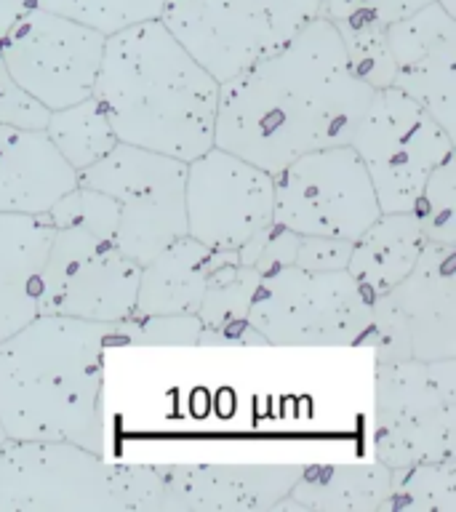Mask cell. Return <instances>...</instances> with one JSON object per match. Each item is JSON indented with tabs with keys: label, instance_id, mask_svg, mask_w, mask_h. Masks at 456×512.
<instances>
[{
	"label": "cell",
	"instance_id": "1",
	"mask_svg": "<svg viewBox=\"0 0 456 512\" xmlns=\"http://www.w3.org/2000/svg\"><path fill=\"white\" fill-rule=\"evenodd\" d=\"M371 96L336 27L318 14L286 46L219 83L214 147L275 176L304 152L350 144Z\"/></svg>",
	"mask_w": 456,
	"mask_h": 512
},
{
	"label": "cell",
	"instance_id": "2",
	"mask_svg": "<svg viewBox=\"0 0 456 512\" xmlns=\"http://www.w3.org/2000/svg\"><path fill=\"white\" fill-rule=\"evenodd\" d=\"M91 96L118 142L184 163L214 147L219 80L160 19L104 38Z\"/></svg>",
	"mask_w": 456,
	"mask_h": 512
},
{
	"label": "cell",
	"instance_id": "3",
	"mask_svg": "<svg viewBox=\"0 0 456 512\" xmlns=\"http://www.w3.org/2000/svg\"><path fill=\"white\" fill-rule=\"evenodd\" d=\"M112 323L38 315L0 342L8 440H70L104 454V347Z\"/></svg>",
	"mask_w": 456,
	"mask_h": 512
},
{
	"label": "cell",
	"instance_id": "4",
	"mask_svg": "<svg viewBox=\"0 0 456 512\" xmlns=\"http://www.w3.org/2000/svg\"><path fill=\"white\" fill-rule=\"evenodd\" d=\"M158 467L110 464L70 440H3L0 512H160Z\"/></svg>",
	"mask_w": 456,
	"mask_h": 512
},
{
	"label": "cell",
	"instance_id": "5",
	"mask_svg": "<svg viewBox=\"0 0 456 512\" xmlns=\"http://www.w3.org/2000/svg\"><path fill=\"white\" fill-rule=\"evenodd\" d=\"M374 296L347 270L262 275L246 320L270 347H366Z\"/></svg>",
	"mask_w": 456,
	"mask_h": 512
},
{
	"label": "cell",
	"instance_id": "6",
	"mask_svg": "<svg viewBox=\"0 0 456 512\" xmlns=\"http://www.w3.org/2000/svg\"><path fill=\"white\" fill-rule=\"evenodd\" d=\"M374 443L390 470L456 456V358L376 363Z\"/></svg>",
	"mask_w": 456,
	"mask_h": 512
},
{
	"label": "cell",
	"instance_id": "7",
	"mask_svg": "<svg viewBox=\"0 0 456 512\" xmlns=\"http://www.w3.org/2000/svg\"><path fill=\"white\" fill-rule=\"evenodd\" d=\"M320 14V0H168L160 22L219 83L270 56Z\"/></svg>",
	"mask_w": 456,
	"mask_h": 512
},
{
	"label": "cell",
	"instance_id": "8",
	"mask_svg": "<svg viewBox=\"0 0 456 512\" xmlns=\"http://www.w3.org/2000/svg\"><path fill=\"white\" fill-rule=\"evenodd\" d=\"M184 176V160L118 142L107 155L78 171V184L118 203L112 240L120 254L142 267L168 243L187 235Z\"/></svg>",
	"mask_w": 456,
	"mask_h": 512
},
{
	"label": "cell",
	"instance_id": "9",
	"mask_svg": "<svg viewBox=\"0 0 456 512\" xmlns=\"http://www.w3.org/2000/svg\"><path fill=\"white\" fill-rule=\"evenodd\" d=\"M382 214L414 211L435 168L456 142L398 88H379L350 136Z\"/></svg>",
	"mask_w": 456,
	"mask_h": 512
},
{
	"label": "cell",
	"instance_id": "10",
	"mask_svg": "<svg viewBox=\"0 0 456 512\" xmlns=\"http://www.w3.org/2000/svg\"><path fill=\"white\" fill-rule=\"evenodd\" d=\"M366 347L376 363L456 358V246L424 243L406 278L374 296Z\"/></svg>",
	"mask_w": 456,
	"mask_h": 512
},
{
	"label": "cell",
	"instance_id": "11",
	"mask_svg": "<svg viewBox=\"0 0 456 512\" xmlns=\"http://www.w3.org/2000/svg\"><path fill=\"white\" fill-rule=\"evenodd\" d=\"M272 222L296 235L355 240L382 208L350 144L304 152L272 176Z\"/></svg>",
	"mask_w": 456,
	"mask_h": 512
},
{
	"label": "cell",
	"instance_id": "12",
	"mask_svg": "<svg viewBox=\"0 0 456 512\" xmlns=\"http://www.w3.org/2000/svg\"><path fill=\"white\" fill-rule=\"evenodd\" d=\"M139 272L112 238L54 227L38 280V315L120 323L134 315Z\"/></svg>",
	"mask_w": 456,
	"mask_h": 512
},
{
	"label": "cell",
	"instance_id": "13",
	"mask_svg": "<svg viewBox=\"0 0 456 512\" xmlns=\"http://www.w3.org/2000/svg\"><path fill=\"white\" fill-rule=\"evenodd\" d=\"M102 54V32L35 3L0 40V62L8 75L51 112L94 94Z\"/></svg>",
	"mask_w": 456,
	"mask_h": 512
},
{
	"label": "cell",
	"instance_id": "14",
	"mask_svg": "<svg viewBox=\"0 0 456 512\" xmlns=\"http://www.w3.org/2000/svg\"><path fill=\"white\" fill-rule=\"evenodd\" d=\"M272 174L227 150L211 147L187 163L184 216L187 235L216 251H238L272 222Z\"/></svg>",
	"mask_w": 456,
	"mask_h": 512
},
{
	"label": "cell",
	"instance_id": "15",
	"mask_svg": "<svg viewBox=\"0 0 456 512\" xmlns=\"http://www.w3.org/2000/svg\"><path fill=\"white\" fill-rule=\"evenodd\" d=\"M392 88L416 102L456 142V19L432 0L384 32Z\"/></svg>",
	"mask_w": 456,
	"mask_h": 512
},
{
	"label": "cell",
	"instance_id": "16",
	"mask_svg": "<svg viewBox=\"0 0 456 512\" xmlns=\"http://www.w3.org/2000/svg\"><path fill=\"white\" fill-rule=\"evenodd\" d=\"M304 464H171L160 512H267L288 496Z\"/></svg>",
	"mask_w": 456,
	"mask_h": 512
},
{
	"label": "cell",
	"instance_id": "17",
	"mask_svg": "<svg viewBox=\"0 0 456 512\" xmlns=\"http://www.w3.org/2000/svg\"><path fill=\"white\" fill-rule=\"evenodd\" d=\"M72 187H78V171L46 131L0 123V214H46Z\"/></svg>",
	"mask_w": 456,
	"mask_h": 512
},
{
	"label": "cell",
	"instance_id": "18",
	"mask_svg": "<svg viewBox=\"0 0 456 512\" xmlns=\"http://www.w3.org/2000/svg\"><path fill=\"white\" fill-rule=\"evenodd\" d=\"M51 235L46 214H0V342L38 318V280Z\"/></svg>",
	"mask_w": 456,
	"mask_h": 512
},
{
	"label": "cell",
	"instance_id": "19",
	"mask_svg": "<svg viewBox=\"0 0 456 512\" xmlns=\"http://www.w3.org/2000/svg\"><path fill=\"white\" fill-rule=\"evenodd\" d=\"M219 251L200 240L182 235L168 243L155 259L142 264L136 288L134 315H195L203 302L208 272L214 270Z\"/></svg>",
	"mask_w": 456,
	"mask_h": 512
},
{
	"label": "cell",
	"instance_id": "20",
	"mask_svg": "<svg viewBox=\"0 0 456 512\" xmlns=\"http://www.w3.org/2000/svg\"><path fill=\"white\" fill-rule=\"evenodd\" d=\"M390 488L392 470L379 459L374 464H304L275 510L379 512Z\"/></svg>",
	"mask_w": 456,
	"mask_h": 512
},
{
	"label": "cell",
	"instance_id": "21",
	"mask_svg": "<svg viewBox=\"0 0 456 512\" xmlns=\"http://www.w3.org/2000/svg\"><path fill=\"white\" fill-rule=\"evenodd\" d=\"M424 235L414 211L379 214L352 240L347 272L371 296L390 291L406 278L424 248Z\"/></svg>",
	"mask_w": 456,
	"mask_h": 512
},
{
	"label": "cell",
	"instance_id": "22",
	"mask_svg": "<svg viewBox=\"0 0 456 512\" xmlns=\"http://www.w3.org/2000/svg\"><path fill=\"white\" fill-rule=\"evenodd\" d=\"M46 136L75 171L91 166L94 160L107 155L118 144L110 123L104 118V110L94 96L70 104L64 110L51 112Z\"/></svg>",
	"mask_w": 456,
	"mask_h": 512
},
{
	"label": "cell",
	"instance_id": "23",
	"mask_svg": "<svg viewBox=\"0 0 456 512\" xmlns=\"http://www.w3.org/2000/svg\"><path fill=\"white\" fill-rule=\"evenodd\" d=\"M259 280H262V275L254 267L240 264L238 251H219L214 270L208 272L206 278L203 302L195 312L200 328L214 331V328L246 320Z\"/></svg>",
	"mask_w": 456,
	"mask_h": 512
},
{
	"label": "cell",
	"instance_id": "24",
	"mask_svg": "<svg viewBox=\"0 0 456 512\" xmlns=\"http://www.w3.org/2000/svg\"><path fill=\"white\" fill-rule=\"evenodd\" d=\"M392 510L456 512V456L392 470L390 496L379 512Z\"/></svg>",
	"mask_w": 456,
	"mask_h": 512
},
{
	"label": "cell",
	"instance_id": "25",
	"mask_svg": "<svg viewBox=\"0 0 456 512\" xmlns=\"http://www.w3.org/2000/svg\"><path fill=\"white\" fill-rule=\"evenodd\" d=\"M32 3L67 16L72 22L86 24L107 38L134 24L160 19L168 0H32Z\"/></svg>",
	"mask_w": 456,
	"mask_h": 512
},
{
	"label": "cell",
	"instance_id": "26",
	"mask_svg": "<svg viewBox=\"0 0 456 512\" xmlns=\"http://www.w3.org/2000/svg\"><path fill=\"white\" fill-rule=\"evenodd\" d=\"M414 214L427 243L456 246V155L432 171Z\"/></svg>",
	"mask_w": 456,
	"mask_h": 512
},
{
	"label": "cell",
	"instance_id": "27",
	"mask_svg": "<svg viewBox=\"0 0 456 512\" xmlns=\"http://www.w3.org/2000/svg\"><path fill=\"white\" fill-rule=\"evenodd\" d=\"M432 0H320V16L334 24L339 35L387 32Z\"/></svg>",
	"mask_w": 456,
	"mask_h": 512
},
{
	"label": "cell",
	"instance_id": "28",
	"mask_svg": "<svg viewBox=\"0 0 456 512\" xmlns=\"http://www.w3.org/2000/svg\"><path fill=\"white\" fill-rule=\"evenodd\" d=\"M200 334L198 315L176 312V315H131L112 323L107 336L110 344H139V347H195Z\"/></svg>",
	"mask_w": 456,
	"mask_h": 512
},
{
	"label": "cell",
	"instance_id": "29",
	"mask_svg": "<svg viewBox=\"0 0 456 512\" xmlns=\"http://www.w3.org/2000/svg\"><path fill=\"white\" fill-rule=\"evenodd\" d=\"M51 227H83L104 238H115L118 203L91 187H72L46 211Z\"/></svg>",
	"mask_w": 456,
	"mask_h": 512
},
{
	"label": "cell",
	"instance_id": "30",
	"mask_svg": "<svg viewBox=\"0 0 456 512\" xmlns=\"http://www.w3.org/2000/svg\"><path fill=\"white\" fill-rule=\"evenodd\" d=\"M302 235H296L288 227L278 222H270L259 232H254L251 238L238 248L240 264L254 267L259 275H270V272L280 270L294 264L296 248H299Z\"/></svg>",
	"mask_w": 456,
	"mask_h": 512
},
{
	"label": "cell",
	"instance_id": "31",
	"mask_svg": "<svg viewBox=\"0 0 456 512\" xmlns=\"http://www.w3.org/2000/svg\"><path fill=\"white\" fill-rule=\"evenodd\" d=\"M344 54L352 72L374 91L392 86L395 64H392L390 48L384 40V32H363V35H339Z\"/></svg>",
	"mask_w": 456,
	"mask_h": 512
},
{
	"label": "cell",
	"instance_id": "32",
	"mask_svg": "<svg viewBox=\"0 0 456 512\" xmlns=\"http://www.w3.org/2000/svg\"><path fill=\"white\" fill-rule=\"evenodd\" d=\"M48 115L43 104L24 91L11 75H8L6 64L0 62V123L3 126L27 128V131H46Z\"/></svg>",
	"mask_w": 456,
	"mask_h": 512
},
{
	"label": "cell",
	"instance_id": "33",
	"mask_svg": "<svg viewBox=\"0 0 456 512\" xmlns=\"http://www.w3.org/2000/svg\"><path fill=\"white\" fill-rule=\"evenodd\" d=\"M352 240L339 238H318V235H302L296 248L294 264L307 272H328L347 270L350 262Z\"/></svg>",
	"mask_w": 456,
	"mask_h": 512
},
{
	"label": "cell",
	"instance_id": "34",
	"mask_svg": "<svg viewBox=\"0 0 456 512\" xmlns=\"http://www.w3.org/2000/svg\"><path fill=\"white\" fill-rule=\"evenodd\" d=\"M32 0H0V40L8 32V27L16 22V16L30 6Z\"/></svg>",
	"mask_w": 456,
	"mask_h": 512
},
{
	"label": "cell",
	"instance_id": "35",
	"mask_svg": "<svg viewBox=\"0 0 456 512\" xmlns=\"http://www.w3.org/2000/svg\"><path fill=\"white\" fill-rule=\"evenodd\" d=\"M435 3H438V6L443 8L446 14H451L456 19V0H435Z\"/></svg>",
	"mask_w": 456,
	"mask_h": 512
},
{
	"label": "cell",
	"instance_id": "36",
	"mask_svg": "<svg viewBox=\"0 0 456 512\" xmlns=\"http://www.w3.org/2000/svg\"><path fill=\"white\" fill-rule=\"evenodd\" d=\"M3 440H6V432H3V427H0V446H3Z\"/></svg>",
	"mask_w": 456,
	"mask_h": 512
}]
</instances>
